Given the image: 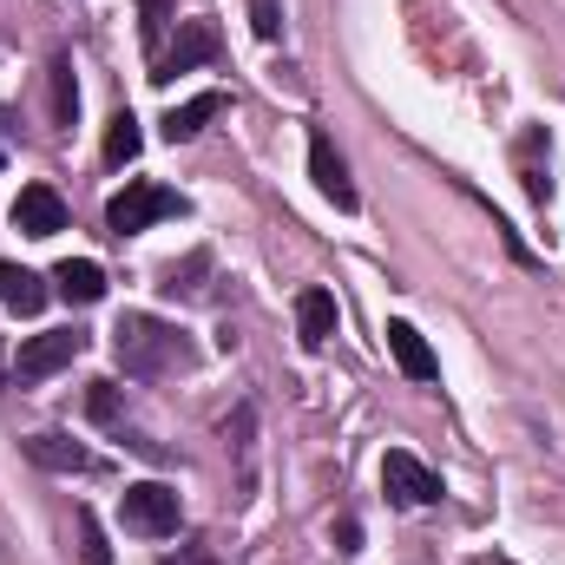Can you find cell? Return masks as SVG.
<instances>
[{"mask_svg": "<svg viewBox=\"0 0 565 565\" xmlns=\"http://www.w3.org/2000/svg\"><path fill=\"white\" fill-rule=\"evenodd\" d=\"M113 355H119V369L139 375V382L184 375V369L198 362V349L184 342V329H171V322H158V316H119V329H113Z\"/></svg>", "mask_w": 565, "mask_h": 565, "instance_id": "6da1fadb", "label": "cell"}, {"mask_svg": "<svg viewBox=\"0 0 565 565\" xmlns=\"http://www.w3.org/2000/svg\"><path fill=\"white\" fill-rule=\"evenodd\" d=\"M164 217H184V198H178L171 184H126V191L106 204V231H113V237H139V231L164 224Z\"/></svg>", "mask_w": 565, "mask_h": 565, "instance_id": "7a4b0ae2", "label": "cell"}, {"mask_svg": "<svg viewBox=\"0 0 565 565\" xmlns=\"http://www.w3.org/2000/svg\"><path fill=\"white\" fill-rule=\"evenodd\" d=\"M119 513H126V533H139V540H171V533H178V487L139 480V487H126Z\"/></svg>", "mask_w": 565, "mask_h": 565, "instance_id": "3957f363", "label": "cell"}, {"mask_svg": "<svg viewBox=\"0 0 565 565\" xmlns=\"http://www.w3.org/2000/svg\"><path fill=\"white\" fill-rule=\"evenodd\" d=\"M79 349H86V335H79V329H46V335H26V342H20V355H13V375H20V382H46V375H60Z\"/></svg>", "mask_w": 565, "mask_h": 565, "instance_id": "277c9868", "label": "cell"}, {"mask_svg": "<svg viewBox=\"0 0 565 565\" xmlns=\"http://www.w3.org/2000/svg\"><path fill=\"white\" fill-rule=\"evenodd\" d=\"M382 487H388L395 507H434V500H440V480L427 473L408 447H388V454H382Z\"/></svg>", "mask_w": 565, "mask_h": 565, "instance_id": "5b68a950", "label": "cell"}, {"mask_svg": "<svg viewBox=\"0 0 565 565\" xmlns=\"http://www.w3.org/2000/svg\"><path fill=\"white\" fill-rule=\"evenodd\" d=\"M309 178H316V191H322L335 211H355V204H362V191H355V178H349L342 151L329 145V132H316V139H309Z\"/></svg>", "mask_w": 565, "mask_h": 565, "instance_id": "8992f818", "label": "cell"}, {"mask_svg": "<svg viewBox=\"0 0 565 565\" xmlns=\"http://www.w3.org/2000/svg\"><path fill=\"white\" fill-rule=\"evenodd\" d=\"M204 60H217V26H211V20H184V26H178V46L151 60V79L164 86L171 73H191V66H204Z\"/></svg>", "mask_w": 565, "mask_h": 565, "instance_id": "52a82bcc", "label": "cell"}, {"mask_svg": "<svg viewBox=\"0 0 565 565\" xmlns=\"http://www.w3.org/2000/svg\"><path fill=\"white\" fill-rule=\"evenodd\" d=\"M13 224H20L26 237H60V231H66L60 191H53V184H26V191L13 198Z\"/></svg>", "mask_w": 565, "mask_h": 565, "instance_id": "ba28073f", "label": "cell"}, {"mask_svg": "<svg viewBox=\"0 0 565 565\" xmlns=\"http://www.w3.org/2000/svg\"><path fill=\"white\" fill-rule=\"evenodd\" d=\"M388 355H395V369L408 382H440V355L427 349V335L415 322H388Z\"/></svg>", "mask_w": 565, "mask_h": 565, "instance_id": "9c48e42d", "label": "cell"}, {"mask_svg": "<svg viewBox=\"0 0 565 565\" xmlns=\"http://www.w3.org/2000/svg\"><path fill=\"white\" fill-rule=\"evenodd\" d=\"M335 322L342 316H335V296L329 289H302L296 296V335H302V349H322L335 335Z\"/></svg>", "mask_w": 565, "mask_h": 565, "instance_id": "30bf717a", "label": "cell"}, {"mask_svg": "<svg viewBox=\"0 0 565 565\" xmlns=\"http://www.w3.org/2000/svg\"><path fill=\"white\" fill-rule=\"evenodd\" d=\"M26 460L46 467V473H86V467H93V454H86L79 440H66V434H33V440H26Z\"/></svg>", "mask_w": 565, "mask_h": 565, "instance_id": "8fae6325", "label": "cell"}, {"mask_svg": "<svg viewBox=\"0 0 565 565\" xmlns=\"http://www.w3.org/2000/svg\"><path fill=\"white\" fill-rule=\"evenodd\" d=\"M46 277H33V270H20V264H0V302L13 309V316H40L46 309Z\"/></svg>", "mask_w": 565, "mask_h": 565, "instance_id": "7c38bea8", "label": "cell"}, {"mask_svg": "<svg viewBox=\"0 0 565 565\" xmlns=\"http://www.w3.org/2000/svg\"><path fill=\"white\" fill-rule=\"evenodd\" d=\"M217 113H224V93H198V99H184V106H171V113H164V139H171V145L198 139Z\"/></svg>", "mask_w": 565, "mask_h": 565, "instance_id": "4fadbf2b", "label": "cell"}, {"mask_svg": "<svg viewBox=\"0 0 565 565\" xmlns=\"http://www.w3.org/2000/svg\"><path fill=\"white\" fill-rule=\"evenodd\" d=\"M53 296H66V302H99V296H106V270L86 264V257H66V264L53 270Z\"/></svg>", "mask_w": 565, "mask_h": 565, "instance_id": "5bb4252c", "label": "cell"}, {"mask_svg": "<svg viewBox=\"0 0 565 565\" xmlns=\"http://www.w3.org/2000/svg\"><path fill=\"white\" fill-rule=\"evenodd\" d=\"M145 151V132L132 113H113V126H106V164H132Z\"/></svg>", "mask_w": 565, "mask_h": 565, "instance_id": "9a60e30c", "label": "cell"}, {"mask_svg": "<svg viewBox=\"0 0 565 565\" xmlns=\"http://www.w3.org/2000/svg\"><path fill=\"white\" fill-rule=\"evenodd\" d=\"M204 270H211V250H191L184 264L164 270V296H198V289H204V282H198Z\"/></svg>", "mask_w": 565, "mask_h": 565, "instance_id": "2e32d148", "label": "cell"}, {"mask_svg": "<svg viewBox=\"0 0 565 565\" xmlns=\"http://www.w3.org/2000/svg\"><path fill=\"white\" fill-rule=\"evenodd\" d=\"M73 113H79V86H73V60H53V119H60V126H73Z\"/></svg>", "mask_w": 565, "mask_h": 565, "instance_id": "e0dca14e", "label": "cell"}, {"mask_svg": "<svg viewBox=\"0 0 565 565\" xmlns=\"http://www.w3.org/2000/svg\"><path fill=\"white\" fill-rule=\"evenodd\" d=\"M79 559L86 565H113V546H106V533H99V520L79 507Z\"/></svg>", "mask_w": 565, "mask_h": 565, "instance_id": "ac0fdd59", "label": "cell"}, {"mask_svg": "<svg viewBox=\"0 0 565 565\" xmlns=\"http://www.w3.org/2000/svg\"><path fill=\"white\" fill-rule=\"evenodd\" d=\"M86 408H93V422L119 427V388H113V382H93V395H86Z\"/></svg>", "mask_w": 565, "mask_h": 565, "instance_id": "d6986e66", "label": "cell"}, {"mask_svg": "<svg viewBox=\"0 0 565 565\" xmlns=\"http://www.w3.org/2000/svg\"><path fill=\"white\" fill-rule=\"evenodd\" d=\"M250 26H257V40H277L282 33V7L277 0H257V7H250Z\"/></svg>", "mask_w": 565, "mask_h": 565, "instance_id": "ffe728a7", "label": "cell"}, {"mask_svg": "<svg viewBox=\"0 0 565 565\" xmlns=\"http://www.w3.org/2000/svg\"><path fill=\"white\" fill-rule=\"evenodd\" d=\"M158 40H164V7L145 0V46H151V60H158Z\"/></svg>", "mask_w": 565, "mask_h": 565, "instance_id": "44dd1931", "label": "cell"}, {"mask_svg": "<svg viewBox=\"0 0 565 565\" xmlns=\"http://www.w3.org/2000/svg\"><path fill=\"white\" fill-rule=\"evenodd\" d=\"M520 178H526V198H533V204H546V198H553V178H546L540 164H526Z\"/></svg>", "mask_w": 565, "mask_h": 565, "instance_id": "7402d4cb", "label": "cell"}, {"mask_svg": "<svg viewBox=\"0 0 565 565\" xmlns=\"http://www.w3.org/2000/svg\"><path fill=\"white\" fill-rule=\"evenodd\" d=\"M335 546H342V553H362V526H355V520H335Z\"/></svg>", "mask_w": 565, "mask_h": 565, "instance_id": "603a6c76", "label": "cell"}, {"mask_svg": "<svg viewBox=\"0 0 565 565\" xmlns=\"http://www.w3.org/2000/svg\"><path fill=\"white\" fill-rule=\"evenodd\" d=\"M158 565H211L204 553H178V559H158Z\"/></svg>", "mask_w": 565, "mask_h": 565, "instance_id": "cb8c5ba5", "label": "cell"}, {"mask_svg": "<svg viewBox=\"0 0 565 565\" xmlns=\"http://www.w3.org/2000/svg\"><path fill=\"white\" fill-rule=\"evenodd\" d=\"M0 382H7V362H0Z\"/></svg>", "mask_w": 565, "mask_h": 565, "instance_id": "d4e9b609", "label": "cell"}]
</instances>
